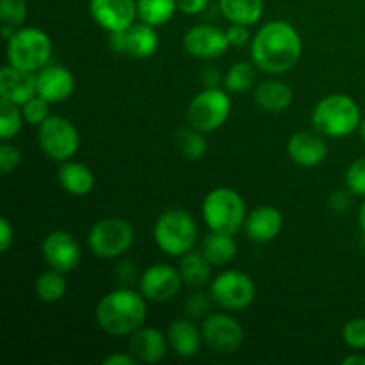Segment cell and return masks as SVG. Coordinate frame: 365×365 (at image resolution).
<instances>
[{
    "label": "cell",
    "instance_id": "6da1fadb",
    "mask_svg": "<svg viewBox=\"0 0 365 365\" xmlns=\"http://www.w3.org/2000/svg\"><path fill=\"white\" fill-rule=\"evenodd\" d=\"M303 41L289 21L274 20L262 25L252 41V59L259 70L280 75L298 64Z\"/></svg>",
    "mask_w": 365,
    "mask_h": 365
},
{
    "label": "cell",
    "instance_id": "7a4b0ae2",
    "mask_svg": "<svg viewBox=\"0 0 365 365\" xmlns=\"http://www.w3.org/2000/svg\"><path fill=\"white\" fill-rule=\"evenodd\" d=\"M145 299V296L130 289L109 292L96 307V323L106 334L114 337L134 334L146 319Z\"/></svg>",
    "mask_w": 365,
    "mask_h": 365
},
{
    "label": "cell",
    "instance_id": "3957f363",
    "mask_svg": "<svg viewBox=\"0 0 365 365\" xmlns=\"http://www.w3.org/2000/svg\"><path fill=\"white\" fill-rule=\"evenodd\" d=\"M312 123L314 128L327 138H346L362 123L360 107L351 96L330 95L316 106Z\"/></svg>",
    "mask_w": 365,
    "mask_h": 365
},
{
    "label": "cell",
    "instance_id": "277c9868",
    "mask_svg": "<svg viewBox=\"0 0 365 365\" xmlns=\"http://www.w3.org/2000/svg\"><path fill=\"white\" fill-rule=\"evenodd\" d=\"M202 214L210 232L235 235L245 227L246 203L234 189L216 187L203 200Z\"/></svg>",
    "mask_w": 365,
    "mask_h": 365
},
{
    "label": "cell",
    "instance_id": "5b68a950",
    "mask_svg": "<svg viewBox=\"0 0 365 365\" xmlns=\"http://www.w3.org/2000/svg\"><path fill=\"white\" fill-rule=\"evenodd\" d=\"M155 245L170 257H182L191 252L198 239L195 217L180 209L164 212L153 227Z\"/></svg>",
    "mask_w": 365,
    "mask_h": 365
},
{
    "label": "cell",
    "instance_id": "8992f818",
    "mask_svg": "<svg viewBox=\"0 0 365 365\" xmlns=\"http://www.w3.org/2000/svg\"><path fill=\"white\" fill-rule=\"evenodd\" d=\"M52 41L41 29H20L7 39V63L24 71H39L48 64Z\"/></svg>",
    "mask_w": 365,
    "mask_h": 365
},
{
    "label": "cell",
    "instance_id": "52a82bcc",
    "mask_svg": "<svg viewBox=\"0 0 365 365\" xmlns=\"http://www.w3.org/2000/svg\"><path fill=\"white\" fill-rule=\"evenodd\" d=\"M134 242V228L121 217H106L93 225L88 245L93 255L100 259H116Z\"/></svg>",
    "mask_w": 365,
    "mask_h": 365
},
{
    "label": "cell",
    "instance_id": "ba28073f",
    "mask_svg": "<svg viewBox=\"0 0 365 365\" xmlns=\"http://www.w3.org/2000/svg\"><path fill=\"white\" fill-rule=\"evenodd\" d=\"M230 96L217 88H207L191 100L187 120L200 132H214L225 125L230 116Z\"/></svg>",
    "mask_w": 365,
    "mask_h": 365
},
{
    "label": "cell",
    "instance_id": "9c48e42d",
    "mask_svg": "<svg viewBox=\"0 0 365 365\" xmlns=\"http://www.w3.org/2000/svg\"><path fill=\"white\" fill-rule=\"evenodd\" d=\"M38 139L45 155L57 163L70 160L81 146L77 128L63 116H48L38 125Z\"/></svg>",
    "mask_w": 365,
    "mask_h": 365
},
{
    "label": "cell",
    "instance_id": "30bf717a",
    "mask_svg": "<svg viewBox=\"0 0 365 365\" xmlns=\"http://www.w3.org/2000/svg\"><path fill=\"white\" fill-rule=\"evenodd\" d=\"M210 296L225 310H245L257 296L252 277L237 269H228L217 274L210 284Z\"/></svg>",
    "mask_w": 365,
    "mask_h": 365
},
{
    "label": "cell",
    "instance_id": "8fae6325",
    "mask_svg": "<svg viewBox=\"0 0 365 365\" xmlns=\"http://www.w3.org/2000/svg\"><path fill=\"white\" fill-rule=\"evenodd\" d=\"M205 344L217 355H232L237 351L245 339L242 327L228 314H212L202 324Z\"/></svg>",
    "mask_w": 365,
    "mask_h": 365
},
{
    "label": "cell",
    "instance_id": "7c38bea8",
    "mask_svg": "<svg viewBox=\"0 0 365 365\" xmlns=\"http://www.w3.org/2000/svg\"><path fill=\"white\" fill-rule=\"evenodd\" d=\"M109 46L113 52L130 56L134 59H148L159 48V36L155 27L148 24H134L121 32H110Z\"/></svg>",
    "mask_w": 365,
    "mask_h": 365
},
{
    "label": "cell",
    "instance_id": "4fadbf2b",
    "mask_svg": "<svg viewBox=\"0 0 365 365\" xmlns=\"http://www.w3.org/2000/svg\"><path fill=\"white\" fill-rule=\"evenodd\" d=\"M93 20L110 34L130 29L138 18L135 0H89Z\"/></svg>",
    "mask_w": 365,
    "mask_h": 365
},
{
    "label": "cell",
    "instance_id": "5bb4252c",
    "mask_svg": "<svg viewBox=\"0 0 365 365\" xmlns=\"http://www.w3.org/2000/svg\"><path fill=\"white\" fill-rule=\"evenodd\" d=\"M182 284L184 280L180 277V271L168 264H155L143 273L139 289H141V294L150 302H168L180 292Z\"/></svg>",
    "mask_w": 365,
    "mask_h": 365
},
{
    "label": "cell",
    "instance_id": "9a60e30c",
    "mask_svg": "<svg viewBox=\"0 0 365 365\" xmlns=\"http://www.w3.org/2000/svg\"><path fill=\"white\" fill-rule=\"evenodd\" d=\"M41 252L46 264L61 273H70L81 262V246L70 232H50L43 241Z\"/></svg>",
    "mask_w": 365,
    "mask_h": 365
},
{
    "label": "cell",
    "instance_id": "2e32d148",
    "mask_svg": "<svg viewBox=\"0 0 365 365\" xmlns=\"http://www.w3.org/2000/svg\"><path fill=\"white\" fill-rule=\"evenodd\" d=\"M228 36L214 25H195L184 36V48L189 56L196 59H216L227 52Z\"/></svg>",
    "mask_w": 365,
    "mask_h": 365
},
{
    "label": "cell",
    "instance_id": "e0dca14e",
    "mask_svg": "<svg viewBox=\"0 0 365 365\" xmlns=\"http://www.w3.org/2000/svg\"><path fill=\"white\" fill-rule=\"evenodd\" d=\"M38 95L50 103H61L70 98L75 91V77L68 68L45 66L36 75Z\"/></svg>",
    "mask_w": 365,
    "mask_h": 365
},
{
    "label": "cell",
    "instance_id": "ac0fdd59",
    "mask_svg": "<svg viewBox=\"0 0 365 365\" xmlns=\"http://www.w3.org/2000/svg\"><path fill=\"white\" fill-rule=\"evenodd\" d=\"M289 157L302 168L319 166L328 155V146L323 134L312 130H302L292 134L287 143Z\"/></svg>",
    "mask_w": 365,
    "mask_h": 365
},
{
    "label": "cell",
    "instance_id": "d6986e66",
    "mask_svg": "<svg viewBox=\"0 0 365 365\" xmlns=\"http://www.w3.org/2000/svg\"><path fill=\"white\" fill-rule=\"evenodd\" d=\"M36 95L38 88H36V75L32 71L18 70L11 64L0 70V98L9 100L16 106H24Z\"/></svg>",
    "mask_w": 365,
    "mask_h": 365
},
{
    "label": "cell",
    "instance_id": "ffe728a7",
    "mask_svg": "<svg viewBox=\"0 0 365 365\" xmlns=\"http://www.w3.org/2000/svg\"><path fill=\"white\" fill-rule=\"evenodd\" d=\"M284 227V216L277 207L260 205L246 216L245 232L250 241L271 242Z\"/></svg>",
    "mask_w": 365,
    "mask_h": 365
},
{
    "label": "cell",
    "instance_id": "44dd1931",
    "mask_svg": "<svg viewBox=\"0 0 365 365\" xmlns=\"http://www.w3.org/2000/svg\"><path fill=\"white\" fill-rule=\"evenodd\" d=\"M128 353L138 360V364H157L164 359L168 349V337H164L155 328H138L128 335Z\"/></svg>",
    "mask_w": 365,
    "mask_h": 365
},
{
    "label": "cell",
    "instance_id": "7402d4cb",
    "mask_svg": "<svg viewBox=\"0 0 365 365\" xmlns=\"http://www.w3.org/2000/svg\"><path fill=\"white\" fill-rule=\"evenodd\" d=\"M166 337L171 349L178 356H182V359H192V356L198 355L203 335L192 321L177 319L168 328Z\"/></svg>",
    "mask_w": 365,
    "mask_h": 365
},
{
    "label": "cell",
    "instance_id": "603a6c76",
    "mask_svg": "<svg viewBox=\"0 0 365 365\" xmlns=\"http://www.w3.org/2000/svg\"><path fill=\"white\" fill-rule=\"evenodd\" d=\"M57 180L61 187L73 196H86L95 187V177L86 164L75 160H64L57 170Z\"/></svg>",
    "mask_w": 365,
    "mask_h": 365
},
{
    "label": "cell",
    "instance_id": "cb8c5ba5",
    "mask_svg": "<svg viewBox=\"0 0 365 365\" xmlns=\"http://www.w3.org/2000/svg\"><path fill=\"white\" fill-rule=\"evenodd\" d=\"M292 98V89L280 81H266L255 89V103L266 113H282L291 106Z\"/></svg>",
    "mask_w": 365,
    "mask_h": 365
},
{
    "label": "cell",
    "instance_id": "d4e9b609",
    "mask_svg": "<svg viewBox=\"0 0 365 365\" xmlns=\"http://www.w3.org/2000/svg\"><path fill=\"white\" fill-rule=\"evenodd\" d=\"M202 253L212 266H227L237 255V242L234 235L210 232L202 242Z\"/></svg>",
    "mask_w": 365,
    "mask_h": 365
},
{
    "label": "cell",
    "instance_id": "484cf974",
    "mask_svg": "<svg viewBox=\"0 0 365 365\" xmlns=\"http://www.w3.org/2000/svg\"><path fill=\"white\" fill-rule=\"evenodd\" d=\"M220 9L232 24L250 27L262 18L264 0H220Z\"/></svg>",
    "mask_w": 365,
    "mask_h": 365
},
{
    "label": "cell",
    "instance_id": "4316f807",
    "mask_svg": "<svg viewBox=\"0 0 365 365\" xmlns=\"http://www.w3.org/2000/svg\"><path fill=\"white\" fill-rule=\"evenodd\" d=\"M178 271H180L182 280L192 287H200L205 285L210 280L212 274V264L207 260L203 253L198 252H187L180 257V264H178Z\"/></svg>",
    "mask_w": 365,
    "mask_h": 365
},
{
    "label": "cell",
    "instance_id": "83f0119b",
    "mask_svg": "<svg viewBox=\"0 0 365 365\" xmlns=\"http://www.w3.org/2000/svg\"><path fill=\"white\" fill-rule=\"evenodd\" d=\"M135 4L139 21L152 27L168 24L175 16V11H178L177 0H135Z\"/></svg>",
    "mask_w": 365,
    "mask_h": 365
},
{
    "label": "cell",
    "instance_id": "f1b7e54d",
    "mask_svg": "<svg viewBox=\"0 0 365 365\" xmlns=\"http://www.w3.org/2000/svg\"><path fill=\"white\" fill-rule=\"evenodd\" d=\"M66 278L64 273L57 269L45 271L38 277L34 285V291L38 299L45 303H56L59 299H63V296L66 294Z\"/></svg>",
    "mask_w": 365,
    "mask_h": 365
},
{
    "label": "cell",
    "instance_id": "f546056e",
    "mask_svg": "<svg viewBox=\"0 0 365 365\" xmlns=\"http://www.w3.org/2000/svg\"><path fill=\"white\" fill-rule=\"evenodd\" d=\"M203 132L196 130V128H178L173 134V143L180 153L187 159H200L207 153V141L203 138Z\"/></svg>",
    "mask_w": 365,
    "mask_h": 365
},
{
    "label": "cell",
    "instance_id": "4dcf8cb0",
    "mask_svg": "<svg viewBox=\"0 0 365 365\" xmlns=\"http://www.w3.org/2000/svg\"><path fill=\"white\" fill-rule=\"evenodd\" d=\"M25 118L21 109H18L16 103L9 100H0V139L9 141L18 132L21 130Z\"/></svg>",
    "mask_w": 365,
    "mask_h": 365
},
{
    "label": "cell",
    "instance_id": "1f68e13d",
    "mask_svg": "<svg viewBox=\"0 0 365 365\" xmlns=\"http://www.w3.org/2000/svg\"><path fill=\"white\" fill-rule=\"evenodd\" d=\"M255 84V68L250 63H235L225 77V86L232 93L248 91Z\"/></svg>",
    "mask_w": 365,
    "mask_h": 365
},
{
    "label": "cell",
    "instance_id": "d6a6232c",
    "mask_svg": "<svg viewBox=\"0 0 365 365\" xmlns=\"http://www.w3.org/2000/svg\"><path fill=\"white\" fill-rule=\"evenodd\" d=\"M0 18L4 24L20 27L27 20V2L25 0H0Z\"/></svg>",
    "mask_w": 365,
    "mask_h": 365
},
{
    "label": "cell",
    "instance_id": "836d02e7",
    "mask_svg": "<svg viewBox=\"0 0 365 365\" xmlns=\"http://www.w3.org/2000/svg\"><path fill=\"white\" fill-rule=\"evenodd\" d=\"M48 106L50 102H46V100L41 98L39 95L32 96L29 102H25L24 106H21V113H24L25 121L31 125H41L43 121L50 116Z\"/></svg>",
    "mask_w": 365,
    "mask_h": 365
},
{
    "label": "cell",
    "instance_id": "e575fe53",
    "mask_svg": "<svg viewBox=\"0 0 365 365\" xmlns=\"http://www.w3.org/2000/svg\"><path fill=\"white\" fill-rule=\"evenodd\" d=\"M342 339L353 349H365V317H355L342 328Z\"/></svg>",
    "mask_w": 365,
    "mask_h": 365
},
{
    "label": "cell",
    "instance_id": "d590c367",
    "mask_svg": "<svg viewBox=\"0 0 365 365\" xmlns=\"http://www.w3.org/2000/svg\"><path fill=\"white\" fill-rule=\"evenodd\" d=\"M346 187L355 196H365V155L351 163L346 171Z\"/></svg>",
    "mask_w": 365,
    "mask_h": 365
},
{
    "label": "cell",
    "instance_id": "8d00e7d4",
    "mask_svg": "<svg viewBox=\"0 0 365 365\" xmlns=\"http://www.w3.org/2000/svg\"><path fill=\"white\" fill-rule=\"evenodd\" d=\"M21 163V153L20 150L14 145H9L7 141H4L0 145V171L4 175H9L20 166Z\"/></svg>",
    "mask_w": 365,
    "mask_h": 365
},
{
    "label": "cell",
    "instance_id": "74e56055",
    "mask_svg": "<svg viewBox=\"0 0 365 365\" xmlns=\"http://www.w3.org/2000/svg\"><path fill=\"white\" fill-rule=\"evenodd\" d=\"M210 309V302L205 294L202 292H195V294L189 296L184 302V310L187 316H191L192 319H198V317H203Z\"/></svg>",
    "mask_w": 365,
    "mask_h": 365
},
{
    "label": "cell",
    "instance_id": "f35d334b",
    "mask_svg": "<svg viewBox=\"0 0 365 365\" xmlns=\"http://www.w3.org/2000/svg\"><path fill=\"white\" fill-rule=\"evenodd\" d=\"M228 41H230L232 46H242L248 43L250 39V31L248 25H241V24H232L227 31Z\"/></svg>",
    "mask_w": 365,
    "mask_h": 365
},
{
    "label": "cell",
    "instance_id": "ab89813d",
    "mask_svg": "<svg viewBox=\"0 0 365 365\" xmlns=\"http://www.w3.org/2000/svg\"><path fill=\"white\" fill-rule=\"evenodd\" d=\"M351 196L353 192L349 189L346 191H335L330 196V205L335 212H348L349 207H351Z\"/></svg>",
    "mask_w": 365,
    "mask_h": 365
},
{
    "label": "cell",
    "instance_id": "60d3db41",
    "mask_svg": "<svg viewBox=\"0 0 365 365\" xmlns=\"http://www.w3.org/2000/svg\"><path fill=\"white\" fill-rule=\"evenodd\" d=\"M13 242H14L13 227H11V223L7 217H2V220H0V252L2 253L9 252V248Z\"/></svg>",
    "mask_w": 365,
    "mask_h": 365
},
{
    "label": "cell",
    "instance_id": "b9f144b4",
    "mask_svg": "<svg viewBox=\"0 0 365 365\" xmlns=\"http://www.w3.org/2000/svg\"><path fill=\"white\" fill-rule=\"evenodd\" d=\"M209 6V0H177V7L184 14H200Z\"/></svg>",
    "mask_w": 365,
    "mask_h": 365
},
{
    "label": "cell",
    "instance_id": "7bdbcfd3",
    "mask_svg": "<svg viewBox=\"0 0 365 365\" xmlns=\"http://www.w3.org/2000/svg\"><path fill=\"white\" fill-rule=\"evenodd\" d=\"M116 277L120 278L121 284H132V282L135 280V277H138V273H135V266L132 262H128V260L118 264Z\"/></svg>",
    "mask_w": 365,
    "mask_h": 365
},
{
    "label": "cell",
    "instance_id": "ee69618b",
    "mask_svg": "<svg viewBox=\"0 0 365 365\" xmlns=\"http://www.w3.org/2000/svg\"><path fill=\"white\" fill-rule=\"evenodd\" d=\"M138 360L130 353H114L103 359V365H135Z\"/></svg>",
    "mask_w": 365,
    "mask_h": 365
},
{
    "label": "cell",
    "instance_id": "f6af8a7d",
    "mask_svg": "<svg viewBox=\"0 0 365 365\" xmlns=\"http://www.w3.org/2000/svg\"><path fill=\"white\" fill-rule=\"evenodd\" d=\"M203 81H205L207 88H216L217 82H220V71L214 70V68H207L203 71Z\"/></svg>",
    "mask_w": 365,
    "mask_h": 365
},
{
    "label": "cell",
    "instance_id": "bcb514c9",
    "mask_svg": "<svg viewBox=\"0 0 365 365\" xmlns=\"http://www.w3.org/2000/svg\"><path fill=\"white\" fill-rule=\"evenodd\" d=\"M344 365H365V356L364 355H349L348 359L342 360Z\"/></svg>",
    "mask_w": 365,
    "mask_h": 365
},
{
    "label": "cell",
    "instance_id": "7dc6e473",
    "mask_svg": "<svg viewBox=\"0 0 365 365\" xmlns=\"http://www.w3.org/2000/svg\"><path fill=\"white\" fill-rule=\"evenodd\" d=\"M359 223H360V228H362V232L365 234V202L362 203V207H360V212H359Z\"/></svg>",
    "mask_w": 365,
    "mask_h": 365
},
{
    "label": "cell",
    "instance_id": "c3c4849f",
    "mask_svg": "<svg viewBox=\"0 0 365 365\" xmlns=\"http://www.w3.org/2000/svg\"><path fill=\"white\" fill-rule=\"evenodd\" d=\"M359 130H360V135H362V139L365 141V120H362V123H360Z\"/></svg>",
    "mask_w": 365,
    "mask_h": 365
}]
</instances>
